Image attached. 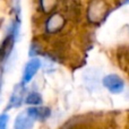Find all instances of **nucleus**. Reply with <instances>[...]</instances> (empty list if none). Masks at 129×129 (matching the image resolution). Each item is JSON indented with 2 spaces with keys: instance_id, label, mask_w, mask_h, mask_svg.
<instances>
[{
  "instance_id": "obj_1",
  "label": "nucleus",
  "mask_w": 129,
  "mask_h": 129,
  "mask_svg": "<svg viewBox=\"0 0 129 129\" xmlns=\"http://www.w3.org/2000/svg\"><path fill=\"white\" fill-rule=\"evenodd\" d=\"M107 5L102 0H93L87 9V18L91 23H100L107 14Z\"/></svg>"
},
{
  "instance_id": "obj_2",
  "label": "nucleus",
  "mask_w": 129,
  "mask_h": 129,
  "mask_svg": "<svg viewBox=\"0 0 129 129\" xmlns=\"http://www.w3.org/2000/svg\"><path fill=\"white\" fill-rule=\"evenodd\" d=\"M103 86L112 94H119L125 89V83L118 75L110 74L103 78Z\"/></svg>"
},
{
  "instance_id": "obj_3",
  "label": "nucleus",
  "mask_w": 129,
  "mask_h": 129,
  "mask_svg": "<svg viewBox=\"0 0 129 129\" xmlns=\"http://www.w3.org/2000/svg\"><path fill=\"white\" fill-rule=\"evenodd\" d=\"M64 23H66V19L61 14H53L50 16L49 19L45 23V29L50 34L58 33L59 31L63 28Z\"/></svg>"
},
{
  "instance_id": "obj_4",
  "label": "nucleus",
  "mask_w": 129,
  "mask_h": 129,
  "mask_svg": "<svg viewBox=\"0 0 129 129\" xmlns=\"http://www.w3.org/2000/svg\"><path fill=\"white\" fill-rule=\"evenodd\" d=\"M41 67V60L39 58H32L26 64H25L24 71H23V83L27 84L32 80V78L35 76L38 70Z\"/></svg>"
},
{
  "instance_id": "obj_5",
  "label": "nucleus",
  "mask_w": 129,
  "mask_h": 129,
  "mask_svg": "<svg viewBox=\"0 0 129 129\" xmlns=\"http://www.w3.org/2000/svg\"><path fill=\"white\" fill-rule=\"evenodd\" d=\"M24 94H25V86L23 84H17L14 87L10 100H9V103L7 105V110L20 107V104L23 102V99H24Z\"/></svg>"
},
{
  "instance_id": "obj_6",
  "label": "nucleus",
  "mask_w": 129,
  "mask_h": 129,
  "mask_svg": "<svg viewBox=\"0 0 129 129\" xmlns=\"http://www.w3.org/2000/svg\"><path fill=\"white\" fill-rule=\"evenodd\" d=\"M34 119L26 111L17 116L14 123V129H32L34 126Z\"/></svg>"
},
{
  "instance_id": "obj_7",
  "label": "nucleus",
  "mask_w": 129,
  "mask_h": 129,
  "mask_svg": "<svg viewBox=\"0 0 129 129\" xmlns=\"http://www.w3.org/2000/svg\"><path fill=\"white\" fill-rule=\"evenodd\" d=\"M27 113L34 119V120H40L43 121L45 119H48L51 114V111H50L49 108L47 107H33V108H29L27 110Z\"/></svg>"
},
{
  "instance_id": "obj_8",
  "label": "nucleus",
  "mask_w": 129,
  "mask_h": 129,
  "mask_svg": "<svg viewBox=\"0 0 129 129\" xmlns=\"http://www.w3.org/2000/svg\"><path fill=\"white\" fill-rule=\"evenodd\" d=\"M25 102L28 105H35L36 107V105H40L42 103V96L38 92H31V93L27 94Z\"/></svg>"
},
{
  "instance_id": "obj_9",
  "label": "nucleus",
  "mask_w": 129,
  "mask_h": 129,
  "mask_svg": "<svg viewBox=\"0 0 129 129\" xmlns=\"http://www.w3.org/2000/svg\"><path fill=\"white\" fill-rule=\"evenodd\" d=\"M57 0H41V7L44 11H51L56 7Z\"/></svg>"
},
{
  "instance_id": "obj_10",
  "label": "nucleus",
  "mask_w": 129,
  "mask_h": 129,
  "mask_svg": "<svg viewBox=\"0 0 129 129\" xmlns=\"http://www.w3.org/2000/svg\"><path fill=\"white\" fill-rule=\"evenodd\" d=\"M8 120H9L8 114H6V113L0 114V129H6L7 123H8Z\"/></svg>"
},
{
  "instance_id": "obj_11",
  "label": "nucleus",
  "mask_w": 129,
  "mask_h": 129,
  "mask_svg": "<svg viewBox=\"0 0 129 129\" xmlns=\"http://www.w3.org/2000/svg\"><path fill=\"white\" fill-rule=\"evenodd\" d=\"M125 4H129V0H125Z\"/></svg>"
}]
</instances>
